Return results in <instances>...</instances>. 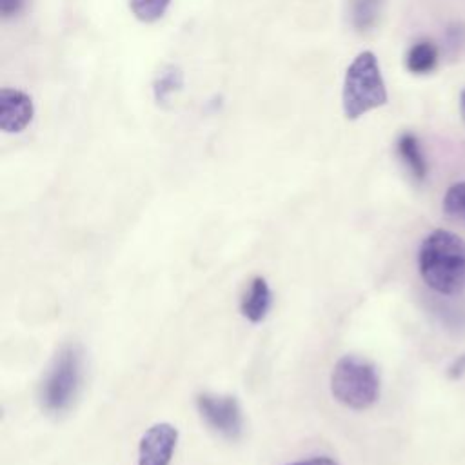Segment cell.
Here are the masks:
<instances>
[{"label":"cell","instance_id":"obj_10","mask_svg":"<svg viewBox=\"0 0 465 465\" xmlns=\"http://www.w3.org/2000/svg\"><path fill=\"white\" fill-rule=\"evenodd\" d=\"M436 64H438V49L432 42L414 44L405 56V65L414 74L430 73L436 67Z\"/></svg>","mask_w":465,"mask_h":465},{"label":"cell","instance_id":"obj_6","mask_svg":"<svg viewBox=\"0 0 465 465\" xmlns=\"http://www.w3.org/2000/svg\"><path fill=\"white\" fill-rule=\"evenodd\" d=\"M178 430L171 423H154L140 438L136 465H171Z\"/></svg>","mask_w":465,"mask_h":465},{"label":"cell","instance_id":"obj_12","mask_svg":"<svg viewBox=\"0 0 465 465\" xmlns=\"http://www.w3.org/2000/svg\"><path fill=\"white\" fill-rule=\"evenodd\" d=\"M169 4L171 0H129V9L136 20L153 24L165 15Z\"/></svg>","mask_w":465,"mask_h":465},{"label":"cell","instance_id":"obj_11","mask_svg":"<svg viewBox=\"0 0 465 465\" xmlns=\"http://www.w3.org/2000/svg\"><path fill=\"white\" fill-rule=\"evenodd\" d=\"M183 85V73L176 65H165L154 78L153 93L158 104H167L169 98Z\"/></svg>","mask_w":465,"mask_h":465},{"label":"cell","instance_id":"obj_4","mask_svg":"<svg viewBox=\"0 0 465 465\" xmlns=\"http://www.w3.org/2000/svg\"><path fill=\"white\" fill-rule=\"evenodd\" d=\"M82 383V351L78 345H65L49 367L40 385V405L51 414L71 407Z\"/></svg>","mask_w":465,"mask_h":465},{"label":"cell","instance_id":"obj_17","mask_svg":"<svg viewBox=\"0 0 465 465\" xmlns=\"http://www.w3.org/2000/svg\"><path fill=\"white\" fill-rule=\"evenodd\" d=\"M287 465H338V463L334 460L327 458V456H314V458L294 461V463H287Z\"/></svg>","mask_w":465,"mask_h":465},{"label":"cell","instance_id":"obj_18","mask_svg":"<svg viewBox=\"0 0 465 465\" xmlns=\"http://www.w3.org/2000/svg\"><path fill=\"white\" fill-rule=\"evenodd\" d=\"M460 111H461V118H463V122H465V89H463L461 94H460Z\"/></svg>","mask_w":465,"mask_h":465},{"label":"cell","instance_id":"obj_16","mask_svg":"<svg viewBox=\"0 0 465 465\" xmlns=\"http://www.w3.org/2000/svg\"><path fill=\"white\" fill-rule=\"evenodd\" d=\"M447 374H449L450 380H458V378H461V376L465 374V354L458 356V358L450 363Z\"/></svg>","mask_w":465,"mask_h":465},{"label":"cell","instance_id":"obj_8","mask_svg":"<svg viewBox=\"0 0 465 465\" xmlns=\"http://www.w3.org/2000/svg\"><path fill=\"white\" fill-rule=\"evenodd\" d=\"M271 303H272V292L267 280L262 276H254L240 302V311L243 318H247L252 323H260L262 320H265L271 309Z\"/></svg>","mask_w":465,"mask_h":465},{"label":"cell","instance_id":"obj_9","mask_svg":"<svg viewBox=\"0 0 465 465\" xmlns=\"http://www.w3.org/2000/svg\"><path fill=\"white\" fill-rule=\"evenodd\" d=\"M398 154L416 180H423L427 174V162L420 149V142L412 133H403L396 143Z\"/></svg>","mask_w":465,"mask_h":465},{"label":"cell","instance_id":"obj_13","mask_svg":"<svg viewBox=\"0 0 465 465\" xmlns=\"http://www.w3.org/2000/svg\"><path fill=\"white\" fill-rule=\"evenodd\" d=\"M443 213L449 220L465 222V182L450 185L443 196Z\"/></svg>","mask_w":465,"mask_h":465},{"label":"cell","instance_id":"obj_14","mask_svg":"<svg viewBox=\"0 0 465 465\" xmlns=\"http://www.w3.org/2000/svg\"><path fill=\"white\" fill-rule=\"evenodd\" d=\"M378 9H380V0H352L351 16H352L354 27L360 31L372 27L378 16Z\"/></svg>","mask_w":465,"mask_h":465},{"label":"cell","instance_id":"obj_1","mask_svg":"<svg viewBox=\"0 0 465 465\" xmlns=\"http://www.w3.org/2000/svg\"><path fill=\"white\" fill-rule=\"evenodd\" d=\"M418 267L432 291L447 296L461 292L465 289V240L445 229L429 232L420 245Z\"/></svg>","mask_w":465,"mask_h":465},{"label":"cell","instance_id":"obj_5","mask_svg":"<svg viewBox=\"0 0 465 465\" xmlns=\"http://www.w3.org/2000/svg\"><path fill=\"white\" fill-rule=\"evenodd\" d=\"M198 412L203 423L227 440H238L243 429V418L236 398L203 392L196 398Z\"/></svg>","mask_w":465,"mask_h":465},{"label":"cell","instance_id":"obj_2","mask_svg":"<svg viewBox=\"0 0 465 465\" xmlns=\"http://www.w3.org/2000/svg\"><path fill=\"white\" fill-rule=\"evenodd\" d=\"M387 104V87L372 51H361L349 64L343 76L341 105L347 120H358L365 113Z\"/></svg>","mask_w":465,"mask_h":465},{"label":"cell","instance_id":"obj_3","mask_svg":"<svg viewBox=\"0 0 465 465\" xmlns=\"http://www.w3.org/2000/svg\"><path fill=\"white\" fill-rule=\"evenodd\" d=\"M331 392L338 403L352 411L369 409L380 396L376 367L354 354L341 356L331 372Z\"/></svg>","mask_w":465,"mask_h":465},{"label":"cell","instance_id":"obj_15","mask_svg":"<svg viewBox=\"0 0 465 465\" xmlns=\"http://www.w3.org/2000/svg\"><path fill=\"white\" fill-rule=\"evenodd\" d=\"M25 0H0V15L4 18H11L24 9Z\"/></svg>","mask_w":465,"mask_h":465},{"label":"cell","instance_id":"obj_7","mask_svg":"<svg viewBox=\"0 0 465 465\" xmlns=\"http://www.w3.org/2000/svg\"><path fill=\"white\" fill-rule=\"evenodd\" d=\"M35 116V105L27 93L13 87L0 89V129L4 133H22Z\"/></svg>","mask_w":465,"mask_h":465}]
</instances>
